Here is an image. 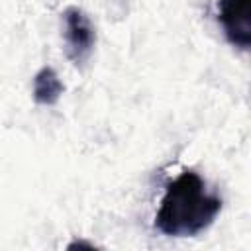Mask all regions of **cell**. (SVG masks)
Returning a JSON list of instances; mask_svg holds the SVG:
<instances>
[{
	"mask_svg": "<svg viewBox=\"0 0 251 251\" xmlns=\"http://www.w3.org/2000/svg\"><path fill=\"white\" fill-rule=\"evenodd\" d=\"M222 210V198L206 188L194 171H182L171 180L155 214V227L163 235L190 237L208 229Z\"/></svg>",
	"mask_w": 251,
	"mask_h": 251,
	"instance_id": "1",
	"label": "cell"
},
{
	"mask_svg": "<svg viewBox=\"0 0 251 251\" xmlns=\"http://www.w3.org/2000/svg\"><path fill=\"white\" fill-rule=\"evenodd\" d=\"M63 37L67 59L76 69H82L92 57L96 45V29L84 10L69 6L63 12Z\"/></svg>",
	"mask_w": 251,
	"mask_h": 251,
	"instance_id": "2",
	"label": "cell"
},
{
	"mask_svg": "<svg viewBox=\"0 0 251 251\" xmlns=\"http://www.w3.org/2000/svg\"><path fill=\"white\" fill-rule=\"evenodd\" d=\"M251 0H220L218 2V22L224 29L226 39L241 49L251 47Z\"/></svg>",
	"mask_w": 251,
	"mask_h": 251,
	"instance_id": "3",
	"label": "cell"
},
{
	"mask_svg": "<svg viewBox=\"0 0 251 251\" xmlns=\"http://www.w3.org/2000/svg\"><path fill=\"white\" fill-rule=\"evenodd\" d=\"M65 86L51 67H41L33 76V100L41 106H53L59 102Z\"/></svg>",
	"mask_w": 251,
	"mask_h": 251,
	"instance_id": "4",
	"label": "cell"
},
{
	"mask_svg": "<svg viewBox=\"0 0 251 251\" xmlns=\"http://www.w3.org/2000/svg\"><path fill=\"white\" fill-rule=\"evenodd\" d=\"M75 247H88V249H92V247H94V243H86V241H75V243H71V245H69V249H75Z\"/></svg>",
	"mask_w": 251,
	"mask_h": 251,
	"instance_id": "5",
	"label": "cell"
}]
</instances>
